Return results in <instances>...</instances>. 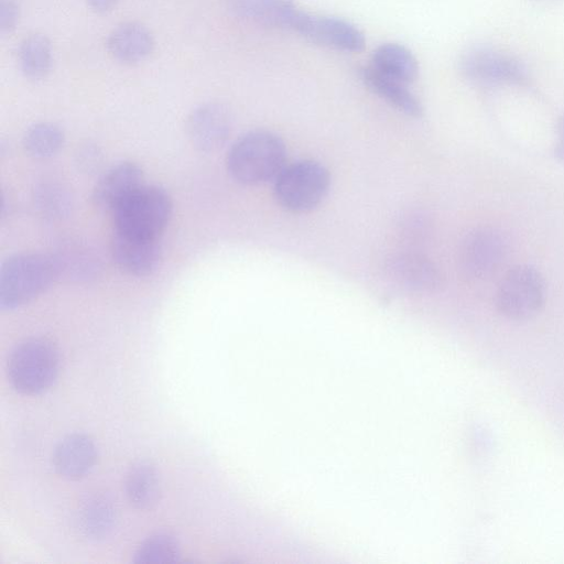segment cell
Returning a JSON list of instances; mask_svg holds the SVG:
<instances>
[{
  "label": "cell",
  "instance_id": "obj_1",
  "mask_svg": "<svg viewBox=\"0 0 564 564\" xmlns=\"http://www.w3.org/2000/svg\"><path fill=\"white\" fill-rule=\"evenodd\" d=\"M285 144L279 135L267 130H253L231 144L226 166L236 182L252 186L274 181L285 166Z\"/></svg>",
  "mask_w": 564,
  "mask_h": 564
},
{
  "label": "cell",
  "instance_id": "obj_2",
  "mask_svg": "<svg viewBox=\"0 0 564 564\" xmlns=\"http://www.w3.org/2000/svg\"><path fill=\"white\" fill-rule=\"evenodd\" d=\"M61 275L53 254L25 252L8 258L0 269V308H19L43 292Z\"/></svg>",
  "mask_w": 564,
  "mask_h": 564
},
{
  "label": "cell",
  "instance_id": "obj_3",
  "mask_svg": "<svg viewBox=\"0 0 564 564\" xmlns=\"http://www.w3.org/2000/svg\"><path fill=\"white\" fill-rule=\"evenodd\" d=\"M173 213L170 194L161 186L141 185L112 212L115 230L123 234L160 238Z\"/></svg>",
  "mask_w": 564,
  "mask_h": 564
},
{
  "label": "cell",
  "instance_id": "obj_4",
  "mask_svg": "<svg viewBox=\"0 0 564 564\" xmlns=\"http://www.w3.org/2000/svg\"><path fill=\"white\" fill-rule=\"evenodd\" d=\"M59 368L56 347L45 338H29L9 354L7 376L12 388L21 394L36 395L55 381Z\"/></svg>",
  "mask_w": 564,
  "mask_h": 564
},
{
  "label": "cell",
  "instance_id": "obj_5",
  "mask_svg": "<svg viewBox=\"0 0 564 564\" xmlns=\"http://www.w3.org/2000/svg\"><path fill=\"white\" fill-rule=\"evenodd\" d=\"M330 175L321 163L312 160L285 165L274 180V198L291 213H307L317 207L328 193Z\"/></svg>",
  "mask_w": 564,
  "mask_h": 564
},
{
  "label": "cell",
  "instance_id": "obj_6",
  "mask_svg": "<svg viewBox=\"0 0 564 564\" xmlns=\"http://www.w3.org/2000/svg\"><path fill=\"white\" fill-rule=\"evenodd\" d=\"M545 300V283L532 265L517 264L501 279L496 292V307L509 319L524 321L536 315Z\"/></svg>",
  "mask_w": 564,
  "mask_h": 564
},
{
  "label": "cell",
  "instance_id": "obj_7",
  "mask_svg": "<svg viewBox=\"0 0 564 564\" xmlns=\"http://www.w3.org/2000/svg\"><path fill=\"white\" fill-rule=\"evenodd\" d=\"M289 30L315 44L341 52H360L366 44L364 33L349 21L300 9L294 12Z\"/></svg>",
  "mask_w": 564,
  "mask_h": 564
},
{
  "label": "cell",
  "instance_id": "obj_8",
  "mask_svg": "<svg viewBox=\"0 0 564 564\" xmlns=\"http://www.w3.org/2000/svg\"><path fill=\"white\" fill-rule=\"evenodd\" d=\"M507 252L508 241L502 231L490 226L475 228L462 241L460 271L469 280H484L500 267Z\"/></svg>",
  "mask_w": 564,
  "mask_h": 564
},
{
  "label": "cell",
  "instance_id": "obj_9",
  "mask_svg": "<svg viewBox=\"0 0 564 564\" xmlns=\"http://www.w3.org/2000/svg\"><path fill=\"white\" fill-rule=\"evenodd\" d=\"M459 69L465 78L478 84L523 85L528 82L525 68L517 59L487 47L465 53Z\"/></svg>",
  "mask_w": 564,
  "mask_h": 564
},
{
  "label": "cell",
  "instance_id": "obj_10",
  "mask_svg": "<svg viewBox=\"0 0 564 564\" xmlns=\"http://www.w3.org/2000/svg\"><path fill=\"white\" fill-rule=\"evenodd\" d=\"M232 128L229 110L219 102H205L194 108L186 120L191 143L200 152H214L228 140Z\"/></svg>",
  "mask_w": 564,
  "mask_h": 564
},
{
  "label": "cell",
  "instance_id": "obj_11",
  "mask_svg": "<svg viewBox=\"0 0 564 564\" xmlns=\"http://www.w3.org/2000/svg\"><path fill=\"white\" fill-rule=\"evenodd\" d=\"M386 272L398 286L416 293L435 292L443 283L442 273L435 263L411 251L391 254L386 261Z\"/></svg>",
  "mask_w": 564,
  "mask_h": 564
},
{
  "label": "cell",
  "instance_id": "obj_12",
  "mask_svg": "<svg viewBox=\"0 0 564 564\" xmlns=\"http://www.w3.org/2000/svg\"><path fill=\"white\" fill-rule=\"evenodd\" d=\"M110 252L118 268L134 276L151 274L162 257L159 238L132 236L116 230L111 237Z\"/></svg>",
  "mask_w": 564,
  "mask_h": 564
},
{
  "label": "cell",
  "instance_id": "obj_13",
  "mask_svg": "<svg viewBox=\"0 0 564 564\" xmlns=\"http://www.w3.org/2000/svg\"><path fill=\"white\" fill-rule=\"evenodd\" d=\"M143 185V171L134 162L122 161L106 170L93 188L94 204L112 212L123 199Z\"/></svg>",
  "mask_w": 564,
  "mask_h": 564
},
{
  "label": "cell",
  "instance_id": "obj_14",
  "mask_svg": "<svg viewBox=\"0 0 564 564\" xmlns=\"http://www.w3.org/2000/svg\"><path fill=\"white\" fill-rule=\"evenodd\" d=\"M97 447L84 433L66 435L54 448L53 466L55 471L68 480H78L87 476L97 462Z\"/></svg>",
  "mask_w": 564,
  "mask_h": 564
},
{
  "label": "cell",
  "instance_id": "obj_15",
  "mask_svg": "<svg viewBox=\"0 0 564 564\" xmlns=\"http://www.w3.org/2000/svg\"><path fill=\"white\" fill-rule=\"evenodd\" d=\"M151 31L140 22H123L108 35L106 46L110 55L124 64L145 61L154 50Z\"/></svg>",
  "mask_w": 564,
  "mask_h": 564
},
{
  "label": "cell",
  "instance_id": "obj_16",
  "mask_svg": "<svg viewBox=\"0 0 564 564\" xmlns=\"http://www.w3.org/2000/svg\"><path fill=\"white\" fill-rule=\"evenodd\" d=\"M226 6L239 19L285 30L297 9L294 0H226Z\"/></svg>",
  "mask_w": 564,
  "mask_h": 564
},
{
  "label": "cell",
  "instance_id": "obj_17",
  "mask_svg": "<svg viewBox=\"0 0 564 564\" xmlns=\"http://www.w3.org/2000/svg\"><path fill=\"white\" fill-rule=\"evenodd\" d=\"M358 75L369 90L399 111L414 118L422 116L423 106L406 84L380 74L370 65L360 67Z\"/></svg>",
  "mask_w": 564,
  "mask_h": 564
},
{
  "label": "cell",
  "instance_id": "obj_18",
  "mask_svg": "<svg viewBox=\"0 0 564 564\" xmlns=\"http://www.w3.org/2000/svg\"><path fill=\"white\" fill-rule=\"evenodd\" d=\"M76 520L85 538L94 541L105 539L112 531L116 520L111 499L100 492L86 496L78 505Z\"/></svg>",
  "mask_w": 564,
  "mask_h": 564
},
{
  "label": "cell",
  "instance_id": "obj_19",
  "mask_svg": "<svg viewBox=\"0 0 564 564\" xmlns=\"http://www.w3.org/2000/svg\"><path fill=\"white\" fill-rule=\"evenodd\" d=\"M128 501L139 510L153 509L161 499V478L156 467L148 460L134 463L124 478Z\"/></svg>",
  "mask_w": 564,
  "mask_h": 564
},
{
  "label": "cell",
  "instance_id": "obj_20",
  "mask_svg": "<svg viewBox=\"0 0 564 564\" xmlns=\"http://www.w3.org/2000/svg\"><path fill=\"white\" fill-rule=\"evenodd\" d=\"M370 66L380 74L406 85L419 75V64L412 52L398 43H382L377 46L370 58Z\"/></svg>",
  "mask_w": 564,
  "mask_h": 564
},
{
  "label": "cell",
  "instance_id": "obj_21",
  "mask_svg": "<svg viewBox=\"0 0 564 564\" xmlns=\"http://www.w3.org/2000/svg\"><path fill=\"white\" fill-rule=\"evenodd\" d=\"M18 62L25 77L33 80L44 78L53 62L50 40L39 33L24 37L18 48Z\"/></svg>",
  "mask_w": 564,
  "mask_h": 564
},
{
  "label": "cell",
  "instance_id": "obj_22",
  "mask_svg": "<svg viewBox=\"0 0 564 564\" xmlns=\"http://www.w3.org/2000/svg\"><path fill=\"white\" fill-rule=\"evenodd\" d=\"M59 268L61 275L77 281H89L96 278L100 267L98 258L84 245L69 242L61 247L56 254H53Z\"/></svg>",
  "mask_w": 564,
  "mask_h": 564
},
{
  "label": "cell",
  "instance_id": "obj_23",
  "mask_svg": "<svg viewBox=\"0 0 564 564\" xmlns=\"http://www.w3.org/2000/svg\"><path fill=\"white\" fill-rule=\"evenodd\" d=\"M65 143L62 129L51 122H39L31 126L24 133V150L35 159H48L57 154Z\"/></svg>",
  "mask_w": 564,
  "mask_h": 564
},
{
  "label": "cell",
  "instance_id": "obj_24",
  "mask_svg": "<svg viewBox=\"0 0 564 564\" xmlns=\"http://www.w3.org/2000/svg\"><path fill=\"white\" fill-rule=\"evenodd\" d=\"M181 560L178 540L170 532L161 531L144 539L133 555L134 563L165 564Z\"/></svg>",
  "mask_w": 564,
  "mask_h": 564
},
{
  "label": "cell",
  "instance_id": "obj_25",
  "mask_svg": "<svg viewBox=\"0 0 564 564\" xmlns=\"http://www.w3.org/2000/svg\"><path fill=\"white\" fill-rule=\"evenodd\" d=\"M35 200L41 213L53 219L65 216L72 206L68 191L56 183L41 185L36 189Z\"/></svg>",
  "mask_w": 564,
  "mask_h": 564
},
{
  "label": "cell",
  "instance_id": "obj_26",
  "mask_svg": "<svg viewBox=\"0 0 564 564\" xmlns=\"http://www.w3.org/2000/svg\"><path fill=\"white\" fill-rule=\"evenodd\" d=\"M20 18V6L15 0H0V32L11 33Z\"/></svg>",
  "mask_w": 564,
  "mask_h": 564
},
{
  "label": "cell",
  "instance_id": "obj_27",
  "mask_svg": "<svg viewBox=\"0 0 564 564\" xmlns=\"http://www.w3.org/2000/svg\"><path fill=\"white\" fill-rule=\"evenodd\" d=\"M99 162V153L95 148H86L79 153V163L86 170H91Z\"/></svg>",
  "mask_w": 564,
  "mask_h": 564
},
{
  "label": "cell",
  "instance_id": "obj_28",
  "mask_svg": "<svg viewBox=\"0 0 564 564\" xmlns=\"http://www.w3.org/2000/svg\"><path fill=\"white\" fill-rule=\"evenodd\" d=\"M87 6L96 13H107L116 8L119 0H85Z\"/></svg>",
  "mask_w": 564,
  "mask_h": 564
},
{
  "label": "cell",
  "instance_id": "obj_29",
  "mask_svg": "<svg viewBox=\"0 0 564 564\" xmlns=\"http://www.w3.org/2000/svg\"><path fill=\"white\" fill-rule=\"evenodd\" d=\"M557 142L554 149V153L557 159L564 161V116L558 120L557 123Z\"/></svg>",
  "mask_w": 564,
  "mask_h": 564
}]
</instances>
